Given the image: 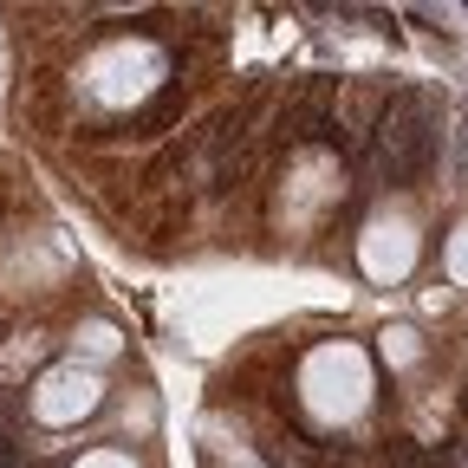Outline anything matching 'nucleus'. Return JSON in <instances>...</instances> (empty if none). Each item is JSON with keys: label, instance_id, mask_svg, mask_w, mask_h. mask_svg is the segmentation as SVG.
Masks as SVG:
<instances>
[{"label": "nucleus", "instance_id": "1", "mask_svg": "<svg viewBox=\"0 0 468 468\" xmlns=\"http://www.w3.org/2000/svg\"><path fill=\"white\" fill-rule=\"evenodd\" d=\"M292 403L313 430H358L378 410V351L358 338H319L292 365Z\"/></svg>", "mask_w": 468, "mask_h": 468}, {"label": "nucleus", "instance_id": "2", "mask_svg": "<svg viewBox=\"0 0 468 468\" xmlns=\"http://www.w3.org/2000/svg\"><path fill=\"white\" fill-rule=\"evenodd\" d=\"M169 79V52L150 33H111L79 58V91L98 111H137L163 91Z\"/></svg>", "mask_w": 468, "mask_h": 468}, {"label": "nucleus", "instance_id": "3", "mask_svg": "<svg viewBox=\"0 0 468 468\" xmlns=\"http://www.w3.org/2000/svg\"><path fill=\"white\" fill-rule=\"evenodd\" d=\"M104 397H111L104 365L85 358V351L72 345L66 358H52V365L27 384V417H33L39 430H79V423H91L98 410H104Z\"/></svg>", "mask_w": 468, "mask_h": 468}, {"label": "nucleus", "instance_id": "4", "mask_svg": "<svg viewBox=\"0 0 468 468\" xmlns=\"http://www.w3.org/2000/svg\"><path fill=\"white\" fill-rule=\"evenodd\" d=\"M423 241H430V234H423L417 208H410V202H384L358 228V273L371 286H403L410 273L423 267Z\"/></svg>", "mask_w": 468, "mask_h": 468}, {"label": "nucleus", "instance_id": "5", "mask_svg": "<svg viewBox=\"0 0 468 468\" xmlns=\"http://www.w3.org/2000/svg\"><path fill=\"white\" fill-rule=\"evenodd\" d=\"M66 468H144V462H137V449H117V442H98V449L72 455Z\"/></svg>", "mask_w": 468, "mask_h": 468}]
</instances>
